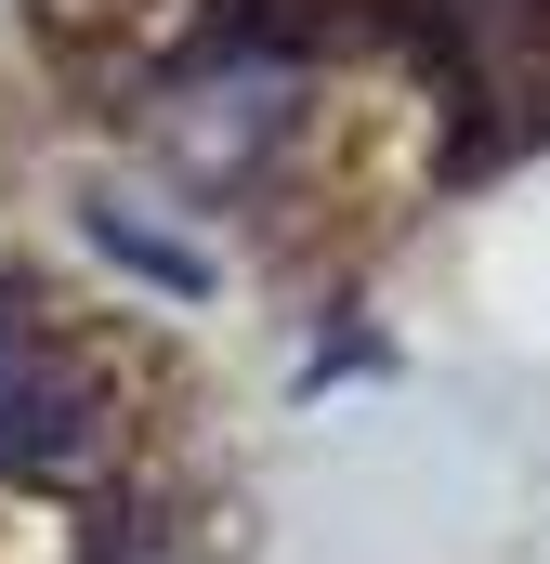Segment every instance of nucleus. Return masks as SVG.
Instances as JSON below:
<instances>
[{
    "mask_svg": "<svg viewBox=\"0 0 550 564\" xmlns=\"http://www.w3.org/2000/svg\"><path fill=\"white\" fill-rule=\"evenodd\" d=\"M92 421V381H79V355H66V328L26 302V289L0 276V473H40V459H66Z\"/></svg>",
    "mask_w": 550,
    "mask_h": 564,
    "instance_id": "obj_2",
    "label": "nucleus"
},
{
    "mask_svg": "<svg viewBox=\"0 0 550 564\" xmlns=\"http://www.w3.org/2000/svg\"><path fill=\"white\" fill-rule=\"evenodd\" d=\"M419 53L446 66L459 106L550 119V0H419Z\"/></svg>",
    "mask_w": 550,
    "mask_h": 564,
    "instance_id": "obj_1",
    "label": "nucleus"
}]
</instances>
